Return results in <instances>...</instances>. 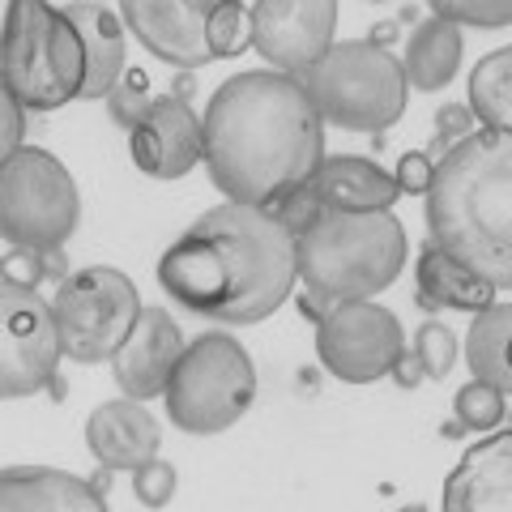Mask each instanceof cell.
<instances>
[{
	"label": "cell",
	"instance_id": "obj_35",
	"mask_svg": "<svg viewBox=\"0 0 512 512\" xmlns=\"http://www.w3.org/2000/svg\"><path fill=\"white\" fill-rule=\"evenodd\" d=\"M393 380L402 384V389H419V384L427 380V376H423V363H419V355H414V350H406V355L393 363Z\"/></svg>",
	"mask_w": 512,
	"mask_h": 512
},
{
	"label": "cell",
	"instance_id": "obj_29",
	"mask_svg": "<svg viewBox=\"0 0 512 512\" xmlns=\"http://www.w3.org/2000/svg\"><path fill=\"white\" fill-rule=\"evenodd\" d=\"M175 487H180V474H175V466L163 457H154L141 470H133V495H137V504H146V508H167L175 500Z\"/></svg>",
	"mask_w": 512,
	"mask_h": 512
},
{
	"label": "cell",
	"instance_id": "obj_26",
	"mask_svg": "<svg viewBox=\"0 0 512 512\" xmlns=\"http://www.w3.org/2000/svg\"><path fill=\"white\" fill-rule=\"evenodd\" d=\"M252 47V9L235 5V0H222V5H210V52L214 60H231L244 56Z\"/></svg>",
	"mask_w": 512,
	"mask_h": 512
},
{
	"label": "cell",
	"instance_id": "obj_8",
	"mask_svg": "<svg viewBox=\"0 0 512 512\" xmlns=\"http://www.w3.org/2000/svg\"><path fill=\"white\" fill-rule=\"evenodd\" d=\"M82 222V197L56 154L26 146L0 163V231L13 252H60Z\"/></svg>",
	"mask_w": 512,
	"mask_h": 512
},
{
	"label": "cell",
	"instance_id": "obj_31",
	"mask_svg": "<svg viewBox=\"0 0 512 512\" xmlns=\"http://www.w3.org/2000/svg\"><path fill=\"white\" fill-rule=\"evenodd\" d=\"M274 214H278L295 235H303V231H312L316 222H320L325 205H320V197H316V188H312V184H303V188L291 192V197H282V205H278Z\"/></svg>",
	"mask_w": 512,
	"mask_h": 512
},
{
	"label": "cell",
	"instance_id": "obj_4",
	"mask_svg": "<svg viewBox=\"0 0 512 512\" xmlns=\"http://www.w3.org/2000/svg\"><path fill=\"white\" fill-rule=\"evenodd\" d=\"M410 239L393 210L342 214L325 210L299 235V278L329 303H363L402 278Z\"/></svg>",
	"mask_w": 512,
	"mask_h": 512
},
{
	"label": "cell",
	"instance_id": "obj_24",
	"mask_svg": "<svg viewBox=\"0 0 512 512\" xmlns=\"http://www.w3.org/2000/svg\"><path fill=\"white\" fill-rule=\"evenodd\" d=\"M478 128H500L512 133V43L495 47L470 73V103Z\"/></svg>",
	"mask_w": 512,
	"mask_h": 512
},
{
	"label": "cell",
	"instance_id": "obj_38",
	"mask_svg": "<svg viewBox=\"0 0 512 512\" xmlns=\"http://www.w3.org/2000/svg\"><path fill=\"white\" fill-rule=\"evenodd\" d=\"M397 512H427L423 504H406V508H397Z\"/></svg>",
	"mask_w": 512,
	"mask_h": 512
},
{
	"label": "cell",
	"instance_id": "obj_13",
	"mask_svg": "<svg viewBox=\"0 0 512 512\" xmlns=\"http://www.w3.org/2000/svg\"><path fill=\"white\" fill-rule=\"evenodd\" d=\"M128 154L150 180H184L205 158V120L184 99L163 94L128 133Z\"/></svg>",
	"mask_w": 512,
	"mask_h": 512
},
{
	"label": "cell",
	"instance_id": "obj_21",
	"mask_svg": "<svg viewBox=\"0 0 512 512\" xmlns=\"http://www.w3.org/2000/svg\"><path fill=\"white\" fill-rule=\"evenodd\" d=\"M419 303L427 312L453 308V312H487L495 303V286L483 282L470 265H461L457 256H448L444 248L427 244L419 252Z\"/></svg>",
	"mask_w": 512,
	"mask_h": 512
},
{
	"label": "cell",
	"instance_id": "obj_11",
	"mask_svg": "<svg viewBox=\"0 0 512 512\" xmlns=\"http://www.w3.org/2000/svg\"><path fill=\"white\" fill-rule=\"evenodd\" d=\"M316 355L325 372L342 384H372L380 376H393V363L406 355L402 320L376 299L338 303L316 325Z\"/></svg>",
	"mask_w": 512,
	"mask_h": 512
},
{
	"label": "cell",
	"instance_id": "obj_5",
	"mask_svg": "<svg viewBox=\"0 0 512 512\" xmlns=\"http://www.w3.org/2000/svg\"><path fill=\"white\" fill-rule=\"evenodd\" d=\"M320 120L350 128V133H384L402 120L410 82L389 47L372 39H342L320 56L312 69L299 73Z\"/></svg>",
	"mask_w": 512,
	"mask_h": 512
},
{
	"label": "cell",
	"instance_id": "obj_32",
	"mask_svg": "<svg viewBox=\"0 0 512 512\" xmlns=\"http://www.w3.org/2000/svg\"><path fill=\"white\" fill-rule=\"evenodd\" d=\"M393 180H397V188H402V192H410V197H427L431 180H436V163H431L423 150H410V154H402Z\"/></svg>",
	"mask_w": 512,
	"mask_h": 512
},
{
	"label": "cell",
	"instance_id": "obj_3",
	"mask_svg": "<svg viewBox=\"0 0 512 512\" xmlns=\"http://www.w3.org/2000/svg\"><path fill=\"white\" fill-rule=\"evenodd\" d=\"M427 231L495 291H512V133L474 128L436 163Z\"/></svg>",
	"mask_w": 512,
	"mask_h": 512
},
{
	"label": "cell",
	"instance_id": "obj_33",
	"mask_svg": "<svg viewBox=\"0 0 512 512\" xmlns=\"http://www.w3.org/2000/svg\"><path fill=\"white\" fill-rule=\"evenodd\" d=\"M0 282H13V286H26V291H39V282L47 278V261L39 252H9L5 265H0Z\"/></svg>",
	"mask_w": 512,
	"mask_h": 512
},
{
	"label": "cell",
	"instance_id": "obj_18",
	"mask_svg": "<svg viewBox=\"0 0 512 512\" xmlns=\"http://www.w3.org/2000/svg\"><path fill=\"white\" fill-rule=\"evenodd\" d=\"M0 512H111L107 495L69 470L9 466L0 474Z\"/></svg>",
	"mask_w": 512,
	"mask_h": 512
},
{
	"label": "cell",
	"instance_id": "obj_27",
	"mask_svg": "<svg viewBox=\"0 0 512 512\" xmlns=\"http://www.w3.org/2000/svg\"><path fill=\"white\" fill-rule=\"evenodd\" d=\"M154 107V99H150V77L146 73H137V69H128L124 73V82L107 94V111H111V120H116L120 128H133L146 120V111Z\"/></svg>",
	"mask_w": 512,
	"mask_h": 512
},
{
	"label": "cell",
	"instance_id": "obj_25",
	"mask_svg": "<svg viewBox=\"0 0 512 512\" xmlns=\"http://www.w3.org/2000/svg\"><path fill=\"white\" fill-rule=\"evenodd\" d=\"M504 414H508L504 393L491 389V384H483V380L461 384L457 397H453V419L466 431H474V436H491V431H500Z\"/></svg>",
	"mask_w": 512,
	"mask_h": 512
},
{
	"label": "cell",
	"instance_id": "obj_37",
	"mask_svg": "<svg viewBox=\"0 0 512 512\" xmlns=\"http://www.w3.org/2000/svg\"><path fill=\"white\" fill-rule=\"evenodd\" d=\"M440 436H444V440H457V436H466V427L453 419V423H444V427H440Z\"/></svg>",
	"mask_w": 512,
	"mask_h": 512
},
{
	"label": "cell",
	"instance_id": "obj_7",
	"mask_svg": "<svg viewBox=\"0 0 512 512\" xmlns=\"http://www.w3.org/2000/svg\"><path fill=\"white\" fill-rule=\"evenodd\" d=\"M163 402L171 423L188 436H222L256 402L252 355L231 333H201L184 346Z\"/></svg>",
	"mask_w": 512,
	"mask_h": 512
},
{
	"label": "cell",
	"instance_id": "obj_9",
	"mask_svg": "<svg viewBox=\"0 0 512 512\" xmlns=\"http://www.w3.org/2000/svg\"><path fill=\"white\" fill-rule=\"evenodd\" d=\"M60 346L73 363H111L120 346L133 338L141 312L137 286L116 265H86L73 269L52 295Z\"/></svg>",
	"mask_w": 512,
	"mask_h": 512
},
{
	"label": "cell",
	"instance_id": "obj_14",
	"mask_svg": "<svg viewBox=\"0 0 512 512\" xmlns=\"http://www.w3.org/2000/svg\"><path fill=\"white\" fill-rule=\"evenodd\" d=\"M124 26L150 47L158 60L175 69H201L210 52V5H188V0H124Z\"/></svg>",
	"mask_w": 512,
	"mask_h": 512
},
{
	"label": "cell",
	"instance_id": "obj_17",
	"mask_svg": "<svg viewBox=\"0 0 512 512\" xmlns=\"http://www.w3.org/2000/svg\"><path fill=\"white\" fill-rule=\"evenodd\" d=\"M86 448L103 470H141L163 448V427L146 410V402L116 397L90 410L86 419Z\"/></svg>",
	"mask_w": 512,
	"mask_h": 512
},
{
	"label": "cell",
	"instance_id": "obj_22",
	"mask_svg": "<svg viewBox=\"0 0 512 512\" xmlns=\"http://www.w3.org/2000/svg\"><path fill=\"white\" fill-rule=\"evenodd\" d=\"M461 52H466L461 26H453V22H444V18L431 13L427 22L414 26V35L406 43V60H402L406 82L414 90H423V94L444 90L461 69Z\"/></svg>",
	"mask_w": 512,
	"mask_h": 512
},
{
	"label": "cell",
	"instance_id": "obj_28",
	"mask_svg": "<svg viewBox=\"0 0 512 512\" xmlns=\"http://www.w3.org/2000/svg\"><path fill=\"white\" fill-rule=\"evenodd\" d=\"M414 355H419L427 380H444L457 363V338L444 325H436V320H427V325L414 333Z\"/></svg>",
	"mask_w": 512,
	"mask_h": 512
},
{
	"label": "cell",
	"instance_id": "obj_20",
	"mask_svg": "<svg viewBox=\"0 0 512 512\" xmlns=\"http://www.w3.org/2000/svg\"><path fill=\"white\" fill-rule=\"evenodd\" d=\"M64 18L73 22V30L82 35L86 47V90L82 99H107L111 90L124 82L128 64V39H124V18L107 5H60Z\"/></svg>",
	"mask_w": 512,
	"mask_h": 512
},
{
	"label": "cell",
	"instance_id": "obj_19",
	"mask_svg": "<svg viewBox=\"0 0 512 512\" xmlns=\"http://www.w3.org/2000/svg\"><path fill=\"white\" fill-rule=\"evenodd\" d=\"M312 188L325 210H342V214H376V210H393L402 188H397L393 171H384L372 158L359 154H333L320 163L312 175Z\"/></svg>",
	"mask_w": 512,
	"mask_h": 512
},
{
	"label": "cell",
	"instance_id": "obj_2",
	"mask_svg": "<svg viewBox=\"0 0 512 512\" xmlns=\"http://www.w3.org/2000/svg\"><path fill=\"white\" fill-rule=\"evenodd\" d=\"M299 235L261 205H214L158 261V286L184 312L218 325H256L291 299Z\"/></svg>",
	"mask_w": 512,
	"mask_h": 512
},
{
	"label": "cell",
	"instance_id": "obj_23",
	"mask_svg": "<svg viewBox=\"0 0 512 512\" xmlns=\"http://www.w3.org/2000/svg\"><path fill=\"white\" fill-rule=\"evenodd\" d=\"M466 363L474 380L512 397V303H491L487 312H478L470 320Z\"/></svg>",
	"mask_w": 512,
	"mask_h": 512
},
{
	"label": "cell",
	"instance_id": "obj_30",
	"mask_svg": "<svg viewBox=\"0 0 512 512\" xmlns=\"http://www.w3.org/2000/svg\"><path fill=\"white\" fill-rule=\"evenodd\" d=\"M431 13L453 26H483V30H500L512 26V5H431Z\"/></svg>",
	"mask_w": 512,
	"mask_h": 512
},
{
	"label": "cell",
	"instance_id": "obj_1",
	"mask_svg": "<svg viewBox=\"0 0 512 512\" xmlns=\"http://www.w3.org/2000/svg\"><path fill=\"white\" fill-rule=\"evenodd\" d=\"M325 163V120L299 77L274 69L227 77L205 107V167L235 205L278 210Z\"/></svg>",
	"mask_w": 512,
	"mask_h": 512
},
{
	"label": "cell",
	"instance_id": "obj_16",
	"mask_svg": "<svg viewBox=\"0 0 512 512\" xmlns=\"http://www.w3.org/2000/svg\"><path fill=\"white\" fill-rule=\"evenodd\" d=\"M440 512H512V427L470 444L444 478Z\"/></svg>",
	"mask_w": 512,
	"mask_h": 512
},
{
	"label": "cell",
	"instance_id": "obj_15",
	"mask_svg": "<svg viewBox=\"0 0 512 512\" xmlns=\"http://www.w3.org/2000/svg\"><path fill=\"white\" fill-rule=\"evenodd\" d=\"M184 333L175 325V316L167 308H146L133 329V338L120 346V355L111 359V376H116L120 393L133 402H150L163 397L175 363L184 355Z\"/></svg>",
	"mask_w": 512,
	"mask_h": 512
},
{
	"label": "cell",
	"instance_id": "obj_12",
	"mask_svg": "<svg viewBox=\"0 0 512 512\" xmlns=\"http://www.w3.org/2000/svg\"><path fill=\"white\" fill-rule=\"evenodd\" d=\"M338 5L333 0H256L252 5V47L274 73L299 77L333 47Z\"/></svg>",
	"mask_w": 512,
	"mask_h": 512
},
{
	"label": "cell",
	"instance_id": "obj_34",
	"mask_svg": "<svg viewBox=\"0 0 512 512\" xmlns=\"http://www.w3.org/2000/svg\"><path fill=\"white\" fill-rule=\"evenodd\" d=\"M0 116H5V133H0V163H5V158L26 150L22 146V137H26V107L13 99V94H5V99H0Z\"/></svg>",
	"mask_w": 512,
	"mask_h": 512
},
{
	"label": "cell",
	"instance_id": "obj_36",
	"mask_svg": "<svg viewBox=\"0 0 512 512\" xmlns=\"http://www.w3.org/2000/svg\"><path fill=\"white\" fill-rule=\"evenodd\" d=\"M171 94H175V99H184V103L192 99V73H188V69L175 77V90H171Z\"/></svg>",
	"mask_w": 512,
	"mask_h": 512
},
{
	"label": "cell",
	"instance_id": "obj_6",
	"mask_svg": "<svg viewBox=\"0 0 512 512\" xmlns=\"http://www.w3.org/2000/svg\"><path fill=\"white\" fill-rule=\"evenodd\" d=\"M86 47L60 5L13 0L5 13V94L26 111H56L82 99Z\"/></svg>",
	"mask_w": 512,
	"mask_h": 512
},
{
	"label": "cell",
	"instance_id": "obj_10",
	"mask_svg": "<svg viewBox=\"0 0 512 512\" xmlns=\"http://www.w3.org/2000/svg\"><path fill=\"white\" fill-rule=\"evenodd\" d=\"M64 359L52 303L39 291L0 282V397L18 402L47 389Z\"/></svg>",
	"mask_w": 512,
	"mask_h": 512
}]
</instances>
